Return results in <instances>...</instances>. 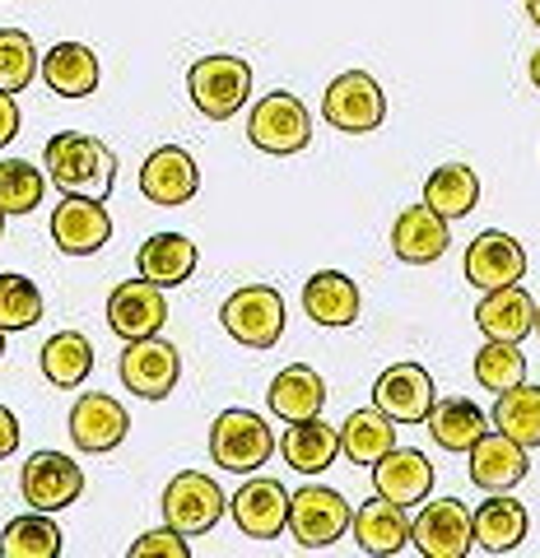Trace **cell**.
I'll use <instances>...</instances> for the list:
<instances>
[{"mask_svg": "<svg viewBox=\"0 0 540 558\" xmlns=\"http://www.w3.org/2000/svg\"><path fill=\"white\" fill-rule=\"evenodd\" d=\"M43 168H47V182L61 186V196L103 201L117 182V154L98 135H84V131L51 135L43 149Z\"/></svg>", "mask_w": 540, "mask_h": 558, "instance_id": "obj_1", "label": "cell"}, {"mask_svg": "<svg viewBox=\"0 0 540 558\" xmlns=\"http://www.w3.org/2000/svg\"><path fill=\"white\" fill-rule=\"evenodd\" d=\"M187 94L211 121H229L252 98V65L242 57H201L187 70Z\"/></svg>", "mask_w": 540, "mask_h": 558, "instance_id": "obj_2", "label": "cell"}, {"mask_svg": "<svg viewBox=\"0 0 540 558\" xmlns=\"http://www.w3.org/2000/svg\"><path fill=\"white\" fill-rule=\"evenodd\" d=\"M224 330L248 349H275L285 336V299L271 284H242L219 307Z\"/></svg>", "mask_w": 540, "mask_h": 558, "instance_id": "obj_3", "label": "cell"}, {"mask_svg": "<svg viewBox=\"0 0 540 558\" xmlns=\"http://www.w3.org/2000/svg\"><path fill=\"white\" fill-rule=\"evenodd\" d=\"M322 117L345 135H369L382 126L387 117V98H382V84L369 70H345L326 84L322 94Z\"/></svg>", "mask_w": 540, "mask_h": 558, "instance_id": "obj_4", "label": "cell"}, {"mask_svg": "<svg viewBox=\"0 0 540 558\" xmlns=\"http://www.w3.org/2000/svg\"><path fill=\"white\" fill-rule=\"evenodd\" d=\"M350 526H355V512L336 488L308 484L289 498V535L299 549H331Z\"/></svg>", "mask_w": 540, "mask_h": 558, "instance_id": "obj_5", "label": "cell"}, {"mask_svg": "<svg viewBox=\"0 0 540 558\" xmlns=\"http://www.w3.org/2000/svg\"><path fill=\"white\" fill-rule=\"evenodd\" d=\"M275 451V433L261 414L252 410H224L211 428V457L215 465L233 470V475H252L256 465H266Z\"/></svg>", "mask_w": 540, "mask_h": 558, "instance_id": "obj_6", "label": "cell"}, {"mask_svg": "<svg viewBox=\"0 0 540 558\" xmlns=\"http://www.w3.org/2000/svg\"><path fill=\"white\" fill-rule=\"evenodd\" d=\"M117 373H121V387L135 391L141 400H164L178 391V381H182V354L159 336L127 340Z\"/></svg>", "mask_w": 540, "mask_h": 558, "instance_id": "obj_7", "label": "cell"}, {"mask_svg": "<svg viewBox=\"0 0 540 558\" xmlns=\"http://www.w3.org/2000/svg\"><path fill=\"white\" fill-rule=\"evenodd\" d=\"M224 512H229V498H224V488L211 475H201V470H182V475H172L164 488V521L182 535H205Z\"/></svg>", "mask_w": 540, "mask_h": 558, "instance_id": "obj_8", "label": "cell"}, {"mask_svg": "<svg viewBox=\"0 0 540 558\" xmlns=\"http://www.w3.org/2000/svg\"><path fill=\"white\" fill-rule=\"evenodd\" d=\"M248 140L261 154H299V149H308V140H312V117L293 94L275 89L252 108Z\"/></svg>", "mask_w": 540, "mask_h": 558, "instance_id": "obj_9", "label": "cell"}, {"mask_svg": "<svg viewBox=\"0 0 540 558\" xmlns=\"http://www.w3.org/2000/svg\"><path fill=\"white\" fill-rule=\"evenodd\" d=\"M20 494L33 512H61V508H71V502H80L84 470L71 457H61V451H33L24 461Z\"/></svg>", "mask_w": 540, "mask_h": 558, "instance_id": "obj_10", "label": "cell"}, {"mask_svg": "<svg viewBox=\"0 0 540 558\" xmlns=\"http://www.w3.org/2000/svg\"><path fill=\"white\" fill-rule=\"evenodd\" d=\"M164 322H168V299H164V284H154V279H145V275L121 279L108 293V326L121 340L159 336Z\"/></svg>", "mask_w": 540, "mask_h": 558, "instance_id": "obj_11", "label": "cell"}, {"mask_svg": "<svg viewBox=\"0 0 540 558\" xmlns=\"http://www.w3.org/2000/svg\"><path fill=\"white\" fill-rule=\"evenodd\" d=\"M410 539L424 558H466L470 545H476V512H466L457 498L429 502V508L415 517Z\"/></svg>", "mask_w": 540, "mask_h": 558, "instance_id": "obj_12", "label": "cell"}, {"mask_svg": "<svg viewBox=\"0 0 540 558\" xmlns=\"http://www.w3.org/2000/svg\"><path fill=\"white\" fill-rule=\"evenodd\" d=\"M466 279L476 289H503V284H521V275H527V252H521V242L508 238V233H476L466 247Z\"/></svg>", "mask_w": 540, "mask_h": 558, "instance_id": "obj_13", "label": "cell"}, {"mask_svg": "<svg viewBox=\"0 0 540 558\" xmlns=\"http://www.w3.org/2000/svg\"><path fill=\"white\" fill-rule=\"evenodd\" d=\"M196 186H201V168L182 145L154 149L145 159V168H141V191H145L149 205L178 209V205H187L191 196H196Z\"/></svg>", "mask_w": 540, "mask_h": 558, "instance_id": "obj_14", "label": "cell"}, {"mask_svg": "<svg viewBox=\"0 0 540 558\" xmlns=\"http://www.w3.org/2000/svg\"><path fill=\"white\" fill-rule=\"evenodd\" d=\"M229 512L248 539H275L289 531V494L280 480H248L229 498Z\"/></svg>", "mask_w": 540, "mask_h": 558, "instance_id": "obj_15", "label": "cell"}, {"mask_svg": "<svg viewBox=\"0 0 540 558\" xmlns=\"http://www.w3.org/2000/svg\"><path fill=\"white\" fill-rule=\"evenodd\" d=\"M373 405L382 414H392L396 424H424L429 410L439 405V400H433V377L420 368V363H396V368H387L377 377Z\"/></svg>", "mask_w": 540, "mask_h": 558, "instance_id": "obj_16", "label": "cell"}, {"mask_svg": "<svg viewBox=\"0 0 540 558\" xmlns=\"http://www.w3.org/2000/svg\"><path fill=\"white\" fill-rule=\"evenodd\" d=\"M51 238H57V247L65 256H94L112 238L108 205L89 196H65L57 205V215H51Z\"/></svg>", "mask_w": 540, "mask_h": 558, "instance_id": "obj_17", "label": "cell"}, {"mask_svg": "<svg viewBox=\"0 0 540 558\" xmlns=\"http://www.w3.org/2000/svg\"><path fill=\"white\" fill-rule=\"evenodd\" d=\"M127 428H131V414L121 410V400L103 396V391H84L75 400V410H71V442L80 451H94V457L98 451L121 447Z\"/></svg>", "mask_w": 540, "mask_h": 558, "instance_id": "obj_18", "label": "cell"}, {"mask_svg": "<svg viewBox=\"0 0 540 558\" xmlns=\"http://www.w3.org/2000/svg\"><path fill=\"white\" fill-rule=\"evenodd\" d=\"M447 223L433 205H410V209H400V219L392 223V252L406 260V266H429V260H439L447 252Z\"/></svg>", "mask_w": 540, "mask_h": 558, "instance_id": "obj_19", "label": "cell"}, {"mask_svg": "<svg viewBox=\"0 0 540 558\" xmlns=\"http://www.w3.org/2000/svg\"><path fill=\"white\" fill-rule=\"evenodd\" d=\"M470 457V480H476L480 488H490V494H503V488H513L527 480V447H521L517 438H508V433H484V438L466 451Z\"/></svg>", "mask_w": 540, "mask_h": 558, "instance_id": "obj_20", "label": "cell"}, {"mask_svg": "<svg viewBox=\"0 0 540 558\" xmlns=\"http://www.w3.org/2000/svg\"><path fill=\"white\" fill-rule=\"evenodd\" d=\"M373 488L382 498L400 502V508H410V502H424L433 494V465L424 451L415 447H392L387 457L373 465Z\"/></svg>", "mask_w": 540, "mask_h": 558, "instance_id": "obj_21", "label": "cell"}, {"mask_svg": "<svg viewBox=\"0 0 540 558\" xmlns=\"http://www.w3.org/2000/svg\"><path fill=\"white\" fill-rule=\"evenodd\" d=\"M476 322H480V330L490 340L521 344L536 330V303H531V293L521 284H503V289L484 293V303L476 307Z\"/></svg>", "mask_w": 540, "mask_h": 558, "instance_id": "obj_22", "label": "cell"}, {"mask_svg": "<svg viewBox=\"0 0 540 558\" xmlns=\"http://www.w3.org/2000/svg\"><path fill=\"white\" fill-rule=\"evenodd\" d=\"M410 526L415 521H406V508L392 502V498H382V494L359 502V512H355V539H359V549L373 554V558H387V554L406 549Z\"/></svg>", "mask_w": 540, "mask_h": 558, "instance_id": "obj_23", "label": "cell"}, {"mask_svg": "<svg viewBox=\"0 0 540 558\" xmlns=\"http://www.w3.org/2000/svg\"><path fill=\"white\" fill-rule=\"evenodd\" d=\"M38 75L57 98H89L98 89V57L84 43H57L43 57Z\"/></svg>", "mask_w": 540, "mask_h": 558, "instance_id": "obj_24", "label": "cell"}, {"mask_svg": "<svg viewBox=\"0 0 540 558\" xmlns=\"http://www.w3.org/2000/svg\"><path fill=\"white\" fill-rule=\"evenodd\" d=\"M303 312L317 326H355L359 322V289L350 275L317 270L303 284Z\"/></svg>", "mask_w": 540, "mask_h": 558, "instance_id": "obj_25", "label": "cell"}, {"mask_svg": "<svg viewBox=\"0 0 540 558\" xmlns=\"http://www.w3.org/2000/svg\"><path fill=\"white\" fill-rule=\"evenodd\" d=\"M271 414H280L285 424H299V418H317L326 405V381L308 368V363H293V368L275 373L271 381Z\"/></svg>", "mask_w": 540, "mask_h": 558, "instance_id": "obj_26", "label": "cell"}, {"mask_svg": "<svg viewBox=\"0 0 540 558\" xmlns=\"http://www.w3.org/2000/svg\"><path fill=\"white\" fill-rule=\"evenodd\" d=\"M135 266H141V275L154 279V284L178 289L191 279V270H196V242L187 233H154L145 247L135 252Z\"/></svg>", "mask_w": 540, "mask_h": 558, "instance_id": "obj_27", "label": "cell"}, {"mask_svg": "<svg viewBox=\"0 0 540 558\" xmlns=\"http://www.w3.org/2000/svg\"><path fill=\"white\" fill-rule=\"evenodd\" d=\"M392 447H396V418L382 414L377 405L355 410V414L340 424V451H345V457H350L355 465H377Z\"/></svg>", "mask_w": 540, "mask_h": 558, "instance_id": "obj_28", "label": "cell"}, {"mask_svg": "<svg viewBox=\"0 0 540 558\" xmlns=\"http://www.w3.org/2000/svg\"><path fill=\"white\" fill-rule=\"evenodd\" d=\"M280 447H285V461L299 475H322L340 457V428L322 424V418H299V424H289Z\"/></svg>", "mask_w": 540, "mask_h": 558, "instance_id": "obj_29", "label": "cell"}, {"mask_svg": "<svg viewBox=\"0 0 540 558\" xmlns=\"http://www.w3.org/2000/svg\"><path fill=\"white\" fill-rule=\"evenodd\" d=\"M424 424H429V438L443 451H470L490 433V418H484L480 405H470V400H443V405L429 410Z\"/></svg>", "mask_w": 540, "mask_h": 558, "instance_id": "obj_30", "label": "cell"}, {"mask_svg": "<svg viewBox=\"0 0 540 558\" xmlns=\"http://www.w3.org/2000/svg\"><path fill=\"white\" fill-rule=\"evenodd\" d=\"M89 373H94L89 336H80V330H61V336H51L43 344V377L51 381V387L75 391V387H84V377Z\"/></svg>", "mask_w": 540, "mask_h": 558, "instance_id": "obj_31", "label": "cell"}, {"mask_svg": "<svg viewBox=\"0 0 540 558\" xmlns=\"http://www.w3.org/2000/svg\"><path fill=\"white\" fill-rule=\"evenodd\" d=\"M424 205H433L443 219H466L480 205V178L466 163H443L429 172L424 182Z\"/></svg>", "mask_w": 540, "mask_h": 558, "instance_id": "obj_32", "label": "cell"}, {"mask_svg": "<svg viewBox=\"0 0 540 558\" xmlns=\"http://www.w3.org/2000/svg\"><path fill=\"white\" fill-rule=\"evenodd\" d=\"M521 539H527V512H521V502L499 494L490 502H480L476 512V545L490 549V554H508L517 549Z\"/></svg>", "mask_w": 540, "mask_h": 558, "instance_id": "obj_33", "label": "cell"}, {"mask_svg": "<svg viewBox=\"0 0 540 558\" xmlns=\"http://www.w3.org/2000/svg\"><path fill=\"white\" fill-rule=\"evenodd\" d=\"M0 554L5 558H57L61 554V531L47 512L14 517L5 535H0Z\"/></svg>", "mask_w": 540, "mask_h": 558, "instance_id": "obj_34", "label": "cell"}, {"mask_svg": "<svg viewBox=\"0 0 540 558\" xmlns=\"http://www.w3.org/2000/svg\"><path fill=\"white\" fill-rule=\"evenodd\" d=\"M494 428H503L521 447H540V387H527V381H521L513 391H499Z\"/></svg>", "mask_w": 540, "mask_h": 558, "instance_id": "obj_35", "label": "cell"}, {"mask_svg": "<svg viewBox=\"0 0 540 558\" xmlns=\"http://www.w3.org/2000/svg\"><path fill=\"white\" fill-rule=\"evenodd\" d=\"M47 191V172L33 168L28 159H5L0 163V209L5 215H28V209L43 205Z\"/></svg>", "mask_w": 540, "mask_h": 558, "instance_id": "obj_36", "label": "cell"}, {"mask_svg": "<svg viewBox=\"0 0 540 558\" xmlns=\"http://www.w3.org/2000/svg\"><path fill=\"white\" fill-rule=\"evenodd\" d=\"M43 70L38 61V47L24 28H0V89L5 94H24L33 75Z\"/></svg>", "mask_w": 540, "mask_h": 558, "instance_id": "obj_37", "label": "cell"}, {"mask_svg": "<svg viewBox=\"0 0 540 558\" xmlns=\"http://www.w3.org/2000/svg\"><path fill=\"white\" fill-rule=\"evenodd\" d=\"M476 377L484 391H513L527 377V359H521V344L513 340H490L476 354Z\"/></svg>", "mask_w": 540, "mask_h": 558, "instance_id": "obj_38", "label": "cell"}, {"mask_svg": "<svg viewBox=\"0 0 540 558\" xmlns=\"http://www.w3.org/2000/svg\"><path fill=\"white\" fill-rule=\"evenodd\" d=\"M43 322V293L24 275H0V326L28 330Z\"/></svg>", "mask_w": 540, "mask_h": 558, "instance_id": "obj_39", "label": "cell"}, {"mask_svg": "<svg viewBox=\"0 0 540 558\" xmlns=\"http://www.w3.org/2000/svg\"><path fill=\"white\" fill-rule=\"evenodd\" d=\"M131 558H191V545H187V535L182 531H145L141 539L131 545Z\"/></svg>", "mask_w": 540, "mask_h": 558, "instance_id": "obj_40", "label": "cell"}, {"mask_svg": "<svg viewBox=\"0 0 540 558\" xmlns=\"http://www.w3.org/2000/svg\"><path fill=\"white\" fill-rule=\"evenodd\" d=\"M14 135H20V102H14V94L0 89V149H5Z\"/></svg>", "mask_w": 540, "mask_h": 558, "instance_id": "obj_41", "label": "cell"}, {"mask_svg": "<svg viewBox=\"0 0 540 558\" xmlns=\"http://www.w3.org/2000/svg\"><path fill=\"white\" fill-rule=\"evenodd\" d=\"M20 451V418H14L10 405H0V461Z\"/></svg>", "mask_w": 540, "mask_h": 558, "instance_id": "obj_42", "label": "cell"}, {"mask_svg": "<svg viewBox=\"0 0 540 558\" xmlns=\"http://www.w3.org/2000/svg\"><path fill=\"white\" fill-rule=\"evenodd\" d=\"M531 84H536V89H540V47L531 51Z\"/></svg>", "mask_w": 540, "mask_h": 558, "instance_id": "obj_43", "label": "cell"}, {"mask_svg": "<svg viewBox=\"0 0 540 558\" xmlns=\"http://www.w3.org/2000/svg\"><path fill=\"white\" fill-rule=\"evenodd\" d=\"M527 20L540 28V0H527Z\"/></svg>", "mask_w": 540, "mask_h": 558, "instance_id": "obj_44", "label": "cell"}, {"mask_svg": "<svg viewBox=\"0 0 540 558\" xmlns=\"http://www.w3.org/2000/svg\"><path fill=\"white\" fill-rule=\"evenodd\" d=\"M5 336H10V330H5V326H0V359H5Z\"/></svg>", "mask_w": 540, "mask_h": 558, "instance_id": "obj_45", "label": "cell"}, {"mask_svg": "<svg viewBox=\"0 0 540 558\" xmlns=\"http://www.w3.org/2000/svg\"><path fill=\"white\" fill-rule=\"evenodd\" d=\"M0 238H5V209H0Z\"/></svg>", "mask_w": 540, "mask_h": 558, "instance_id": "obj_46", "label": "cell"}, {"mask_svg": "<svg viewBox=\"0 0 540 558\" xmlns=\"http://www.w3.org/2000/svg\"><path fill=\"white\" fill-rule=\"evenodd\" d=\"M536 336H540V307H536Z\"/></svg>", "mask_w": 540, "mask_h": 558, "instance_id": "obj_47", "label": "cell"}]
</instances>
